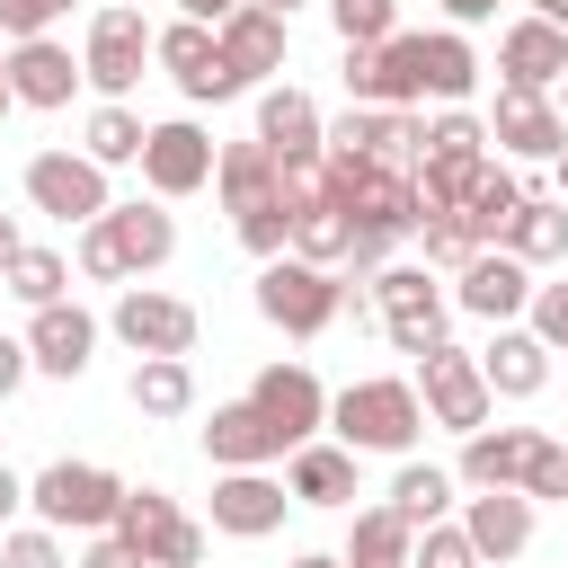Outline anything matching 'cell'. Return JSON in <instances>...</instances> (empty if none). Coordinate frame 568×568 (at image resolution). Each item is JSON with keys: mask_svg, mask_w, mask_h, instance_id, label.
I'll list each match as a JSON object with an SVG mask.
<instances>
[{"mask_svg": "<svg viewBox=\"0 0 568 568\" xmlns=\"http://www.w3.org/2000/svg\"><path fill=\"white\" fill-rule=\"evenodd\" d=\"M257 142L275 151V169H320L328 160V124H320L311 89H293V80L257 89Z\"/></svg>", "mask_w": 568, "mask_h": 568, "instance_id": "9a60e30c", "label": "cell"}, {"mask_svg": "<svg viewBox=\"0 0 568 568\" xmlns=\"http://www.w3.org/2000/svg\"><path fill=\"white\" fill-rule=\"evenodd\" d=\"M178 257V222L160 213V204H106L89 231H80V275H98V284H124V275H151V266H169Z\"/></svg>", "mask_w": 568, "mask_h": 568, "instance_id": "6da1fadb", "label": "cell"}, {"mask_svg": "<svg viewBox=\"0 0 568 568\" xmlns=\"http://www.w3.org/2000/svg\"><path fill=\"white\" fill-rule=\"evenodd\" d=\"M106 9H142V0H106Z\"/></svg>", "mask_w": 568, "mask_h": 568, "instance_id": "6f0895ef", "label": "cell"}, {"mask_svg": "<svg viewBox=\"0 0 568 568\" xmlns=\"http://www.w3.org/2000/svg\"><path fill=\"white\" fill-rule=\"evenodd\" d=\"M328 426H337L346 453H408V444L426 435V399H417V382L364 373V382H346V390L328 399Z\"/></svg>", "mask_w": 568, "mask_h": 568, "instance_id": "7a4b0ae2", "label": "cell"}, {"mask_svg": "<svg viewBox=\"0 0 568 568\" xmlns=\"http://www.w3.org/2000/svg\"><path fill=\"white\" fill-rule=\"evenodd\" d=\"M18 248H27V240H18V222H9V213H0V275H9V266H18Z\"/></svg>", "mask_w": 568, "mask_h": 568, "instance_id": "681fc988", "label": "cell"}, {"mask_svg": "<svg viewBox=\"0 0 568 568\" xmlns=\"http://www.w3.org/2000/svg\"><path fill=\"white\" fill-rule=\"evenodd\" d=\"M462 532H470L479 559H515L532 541V497L524 488H479V497H462Z\"/></svg>", "mask_w": 568, "mask_h": 568, "instance_id": "cb8c5ba5", "label": "cell"}, {"mask_svg": "<svg viewBox=\"0 0 568 568\" xmlns=\"http://www.w3.org/2000/svg\"><path fill=\"white\" fill-rule=\"evenodd\" d=\"M497 71H506V89L550 98V89L568 80V27H550V18H515V27L497 36Z\"/></svg>", "mask_w": 568, "mask_h": 568, "instance_id": "d6986e66", "label": "cell"}, {"mask_svg": "<svg viewBox=\"0 0 568 568\" xmlns=\"http://www.w3.org/2000/svg\"><path fill=\"white\" fill-rule=\"evenodd\" d=\"M337 559H346V568H408V559H417V524H399L390 506H364Z\"/></svg>", "mask_w": 568, "mask_h": 568, "instance_id": "4dcf8cb0", "label": "cell"}, {"mask_svg": "<svg viewBox=\"0 0 568 568\" xmlns=\"http://www.w3.org/2000/svg\"><path fill=\"white\" fill-rule=\"evenodd\" d=\"M532 337L550 346V355H568V284H532Z\"/></svg>", "mask_w": 568, "mask_h": 568, "instance_id": "b9f144b4", "label": "cell"}, {"mask_svg": "<svg viewBox=\"0 0 568 568\" xmlns=\"http://www.w3.org/2000/svg\"><path fill=\"white\" fill-rule=\"evenodd\" d=\"M488 142H497L506 160H559V151H568V115H559L550 98H532V89H497Z\"/></svg>", "mask_w": 568, "mask_h": 568, "instance_id": "e0dca14e", "label": "cell"}, {"mask_svg": "<svg viewBox=\"0 0 568 568\" xmlns=\"http://www.w3.org/2000/svg\"><path fill=\"white\" fill-rule=\"evenodd\" d=\"M541 444H550L541 426H479V435H462V479L470 488H524Z\"/></svg>", "mask_w": 568, "mask_h": 568, "instance_id": "7402d4cb", "label": "cell"}, {"mask_svg": "<svg viewBox=\"0 0 568 568\" xmlns=\"http://www.w3.org/2000/svg\"><path fill=\"white\" fill-rule=\"evenodd\" d=\"M213 186H222L231 222H248V213H275V204H284V169H275V151H266V142H222ZM284 213H293V204H284Z\"/></svg>", "mask_w": 568, "mask_h": 568, "instance_id": "44dd1931", "label": "cell"}, {"mask_svg": "<svg viewBox=\"0 0 568 568\" xmlns=\"http://www.w3.org/2000/svg\"><path fill=\"white\" fill-rule=\"evenodd\" d=\"M346 98L355 106H390L408 115L426 98V36H390V44H346Z\"/></svg>", "mask_w": 568, "mask_h": 568, "instance_id": "8992f818", "label": "cell"}, {"mask_svg": "<svg viewBox=\"0 0 568 568\" xmlns=\"http://www.w3.org/2000/svg\"><path fill=\"white\" fill-rule=\"evenodd\" d=\"M71 568H142V559H133V550H124L115 532H89V550H80Z\"/></svg>", "mask_w": 568, "mask_h": 568, "instance_id": "ee69618b", "label": "cell"}, {"mask_svg": "<svg viewBox=\"0 0 568 568\" xmlns=\"http://www.w3.org/2000/svg\"><path fill=\"white\" fill-rule=\"evenodd\" d=\"M524 497H532V506H568V444H541V453H532Z\"/></svg>", "mask_w": 568, "mask_h": 568, "instance_id": "60d3db41", "label": "cell"}, {"mask_svg": "<svg viewBox=\"0 0 568 568\" xmlns=\"http://www.w3.org/2000/svg\"><path fill=\"white\" fill-rule=\"evenodd\" d=\"M550 195H559V204H568V151H559V160H550Z\"/></svg>", "mask_w": 568, "mask_h": 568, "instance_id": "816d5d0a", "label": "cell"}, {"mask_svg": "<svg viewBox=\"0 0 568 568\" xmlns=\"http://www.w3.org/2000/svg\"><path fill=\"white\" fill-rule=\"evenodd\" d=\"M248 0H178V18H195V27H231Z\"/></svg>", "mask_w": 568, "mask_h": 568, "instance_id": "bcb514c9", "label": "cell"}, {"mask_svg": "<svg viewBox=\"0 0 568 568\" xmlns=\"http://www.w3.org/2000/svg\"><path fill=\"white\" fill-rule=\"evenodd\" d=\"M355 462L364 453H346V444H302L293 470H284L293 506H355Z\"/></svg>", "mask_w": 568, "mask_h": 568, "instance_id": "83f0119b", "label": "cell"}, {"mask_svg": "<svg viewBox=\"0 0 568 568\" xmlns=\"http://www.w3.org/2000/svg\"><path fill=\"white\" fill-rule=\"evenodd\" d=\"M213 169H222V151H213V133H204V124H186V115L151 124V142H142V186H151L160 204H178V195L213 186Z\"/></svg>", "mask_w": 568, "mask_h": 568, "instance_id": "8fae6325", "label": "cell"}, {"mask_svg": "<svg viewBox=\"0 0 568 568\" xmlns=\"http://www.w3.org/2000/svg\"><path fill=\"white\" fill-rule=\"evenodd\" d=\"M151 62L195 98V106H222V98H240V80L222 71V44H213V27H195V18H169L160 36H151Z\"/></svg>", "mask_w": 568, "mask_h": 568, "instance_id": "5bb4252c", "label": "cell"}, {"mask_svg": "<svg viewBox=\"0 0 568 568\" xmlns=\"http://www.w3.org/2000/svg\"><path fill=\"white\" fill-rule=\"evenodd\" d=\"M0 568H71V559H62L53 524H18V532H0Z\"/></svg>", "mask_w": 568, "mask_h": 568, "instance_id": "74e56055", "label": "cell"}, {"mask_svg": "<svg viewBox=\"0 0 568 568\" xmlns=\"http://www.w3.org/2000/svg\"><path fill=\"white\" fill-rule=\"evenodd\" d=\"M151 36H160V27H142V9H98V18H89L80 71H89V89H98L106 106H124V89L142 80V62H151Z\"/></svg>", "mask_w": 568, "mask_h": 568, "instance_id": "30bf717a", "label": "cell"}, {"mask_svg": "<svg viewBox=\"0 0 568 568\" xmlns=\"http://www.w3.org/2000/svg\"><path fill=\"white\" fill-rule=\"evenodd\" d=\"M417 240H426V266H453V275H462V266L479 257V231H470L462 213H453V222H426Z\"/></svg>", "mask_w": 568, "mask_h": 568, "instance_id": "f35d334b", "label": "cell"}, {"mask_svg": "<svg viewBox=\"0 0 568 568\" xmlns=\"http://www.w3.org/2000/svg\"><path fill=\"white\" fill-rule=\"evenodd\" d=\"M479 373H488L497 399H541V382H550V346H541L532 328H497V337L479 346Z\"/></svg>", "mask_w": 568, "mask_h": 568, "instance_id": "4316f807", "label": "cell"}, {"mask_svg": "<svg viewBox=\"0 0 568 568\" xmlns=\"http://www.w3.org/2000/svg\"><path fill=\"white\" fill-rule=\"evenodd\" d=\"M27 355H36V373L80 382L89 355H98V320H89L80 302H44V311H27Z\"/></svg>", "mask_w": 568, "mask_h": 568, "instance_id": "ac0fdd59", "label": "cell"}, {"mask_svg": "<svg viewBox=\"0 0 568 568\" xmlns=\"http://www.w3.org/2000/svg\"><path fill=\"white\" fill-rule=\"evenodd\" d=\"M27 204L89 231V222L115 204V186H106V169H98L89 151H36V160H27Z\"/></svg>", "mask_w": 568, "mask_h": 568, "instance_id": "9c48e42d", "label": "cell"}, {"mask_svg": "<svg viewBox=\"0 0 568 568\" xmlns=\"http://www.w3.org/2000/svg\"><path fill=\"white\" fill-rule=\"evenodd\" d=\"M124 390H133L142 417H186V408H195V364H186V355H142Z\"/></svg>", "mask_w": 568, "mask_h": 568, "instance_id": "1f68e13d", "label": "cell"}, {"mask_svg": "<svg viewBox=\"0 0 568 568\" xmlns=\"http://www.w3.org/2000/svg\"><path fill=\"white\" fill-rule=\"evenodd\" d=\"M142 142H151V124H142L133 106H98V115H89V133H80V151H89L98 169H124V160H142Z\"/></svg>", "mask_w": 568, "mask_h": 568, "instance_id": "e575fe53", "label": "cell"}, {"mask_svg": "<svg viewBox=\"0 0 568 568\" xmlns=\"http://www.w3.org/2000/svg\"><path fill=\"white\" fill-rule=\"evenodd\" d=\"M0 284H9L27 311H44V302H71V266H62L53 248H18V266H9Z\"/></svg>", "mask_w": 568, "mask_h": 568, "instance_id": "d590c367", "label": "cell"}, {"mask_svg": "<svg viewBox=\"0 0 568 568\" xmlns=\"http://www.w3.org/2000/svg\"><path fill=\"white\" fill-rule=\"evenodd\" d=\"M18 506H27V479L0 462V532H9V515H18Z\"/></svg>", "mask_w": 568, "mask_h": 568, "instance_id": "7dc6e473", "label": "cell"}, {"mask_svg": "<svg viewBox=\"0 0 568 568\" xmlns=\"http://www.w3.org/2000/svg\"><path fill=\"white\" fill-rule=\"evenodd\" d=\"M62 9H71V0H0V36H9V44H36V36H53Z\"/></svg>", "mask_w": 568, "mask_h": 568, "instance_id": "7bdbcfd3", "label": "cell"}, {"mask_svg": "<svg viewBox=\"0 0 568 568\" xmlns=\"http://www.w3.org/2000/svg\"><path fill=\"white\" fill-rule=\"evenodd\" d=\"M470 89H479V53H470V36H462V27H435V36H426V98L462 106Z\"/></svg>", "mask_w": 568, "mask_h": 568, "instance_id": "836d02e7", "label": "cell"}, {"mask_svg": "<svg viewBox=\"0 0 568 568\" xmlns=\"http://www.w3.org/2000/svg\"><path fill=\"white\" fill-rule=\"evenodd\" d=\"M9 106H18V89H9V53H0V115H9Z\"/></svg>", "mask_w": 568, "mask_h": 568, "instance_id": "db71d44e", "label": "cell"}, {"mask_svg": "<svg viewBox=\"0 0 568 568\" xmlns=\"http://www.w3.org/2000/svg\"><path fill=\"white\" fill-rule=\"evenodd\" d=\"M115 541H124L142 568H195V559H204V524H186L169 488H124Z\"/></svg>", "mask_w": 568, "mask_h": 568, "instance_id": "5b68a950", "label": "cell"}, {"mask_svg": "<svg viewBox=\"0 0 568 568\" xmlns=\"http://www.w3.org/2000/svg\"><path fill=\"white\" fill-rule=\"evenodd\" d=\"M417 399H426V417L435 426H453V435H479L488 426V408H497V390H488V373H479V355L470 346H435V355H417Z\"/></svg>", "mask_w": 568, "mask_h": 568, "instance_id": "ba28073f", "label": "cell"}, {"mask_svg": "<svg viewBox=\"0 0 568 568\" xmlns=\"http://www.w3.org/2000/svg\"><path fill=\"white\" fill-rule=\"evenodd\" d=\"M399 524H444L453 515V470H435V462H399V479H390V497H382Z\"/></svg>", "mask_w": 568, "mask_h": 568, "instance_id": "d6a6232c", "label": "cell"}, {"mask_svg": "<svg viewBox=\"0 0 568 568\" xmlns=\"http://www.w3.org/2000/svg\"><path fill=\"white\" fill-rule=\"evenodd\" d=\"M453 302H462L470 320H488V328H515V320L532 311V266L506 257V248H479V257L453 275Z\"/></svg>", "mask_w": 568, "mask_h": 568, "instance_id": "2e32d148", "label": "cell"}, {"mask_svg": "<svg viewBox=\"0 0 568 568\" xmlns=\"http://www.w3.org/2000/svg\"><path fill=\"white\" fill-rule=\"evenodd\" d=\"M284 506H293V488H284V479H266V470H222V479H213V532H231V541L275 532V524H284Z\"/></svg>", "mask_w": 568, "mask_h": 568, "instance_id": "ffe728a7", "label": "cell"}, {"mask_svg": "<svg viewBox=\"0 0 568 568\" xmlns=\"http://www.w3.org/2000/svg\"><path fill=\"white\" fill-rule=\"evenodd\" d=\"M408 568H479V550H470V532H462V524H426Z\"/></svg>", "mask_w": 568, "mask_h": 568, "instance_id": "ab89813d", "label": "cell"}, {"mask_svg": "<svg viewBox=\"0 0 568 568\" xmlns=\"http://www.w3.org/2000/svg\"><path fill=\"white\" fill-rule=\"evenodd\" d=\"M293 568H346V559H328V550H302V559H293Z\"/></svg>", "mask_w": 568, "mask_h": 568, "instance_id": "f5cc1de1", "label": "cell"}, {"mask_svg": "<svg viewBox=\"0 0 568 568\" xmlns=\"http://www.w3.org/2000/svg\"><path fill=\"white\" fill-rule=\"evenodd\" d=\"M213 44H222V71H231L240 89H257L266 71H284V18L257 9V0H248L231 27H213Z\"/></svg>", "mask_w": 568, "mask_h": 568, "instance_id": "603a6c76", "label": "cell"}, {"mask_svg": "<svg viewBox=\"0 0 568 568\" xmlns=\"http://www.w3.org/2000/svg\"><path fill=\"white\" fill-rule=\"evenodd\" d=\"M532 18H550V27H568V0H532Z\"/></svg>", "mask_w": 568, "mask_h": 568, "instance_id": "f907efd6", "label": "cell"}, {"mask_svg": "<svg viewBox=\"0 0 568 568\" xmlns=\"http://www.w3.org/2000/svg\"><path fill=\"white\" fill-rule=\"evenodd\" d=\"M373 311H382V337L399 355H435L444 346V284H435V266H382L373 275Z\"/></svg>", "mask_w": 568, "mask_h": 568, "instance_id": "52a82bcc", "label": "cell"}, {"mask_svg": "<svg viewBox=\"0 0 568 568\" xmlns=\"http://www.w3.org/2000/svg\"><path fill=\"white\" fill-rule=\"evenodd\" d=\"M515 213H524V178H515V169H506V160H488V169H479V178H470V195H462V222H470V231H479V248H497V240H506V222H515Z\"/></svg>", "mask_w": 568, "mask_h": 568, "instance_id": "f1b7e54d", "label": "cell"}, {"mask_svg": "<svg viewBox=\"0 0 568 568\" xmlns=\"http://www.w3.org/2000/svg\"><path fill=\"white\" fill-rule=\"evenodd\" d=\"M36 373V355H27V337H0V399H18V382Z\"/></svg>", "mask_w": 568, "mask_h": 568, "instance_id": "f6af8a7d", "label": "cell"}, {"mask_svg": "<svg viewBox=\"0 0 568 568\" xmlns=\"http://www.w3.org/2000/svg\"><path fill=\"white\" fill-rule=\"evenodd\" d=\"M27 506H36V524H53V532H115L124 479L98 470V462H44V470L27 479Z\"/></svg>", "mask_w": 568, "mask_h": 568, "instance_id": "277c9868", "label": "cell"}, {"mask_svg": "<svg viewBox=\"0 0 568 568\" xmlns=\"http://www.w3.org/2000/svg\"><path fill=\"white\" fill-rule=\"evenodd\" d=\"M444 18L453 27H479V18H497V0H444Z\"/></svg>", "mask_w": 568, "mask_h": 568, "instance_id": "c3c4849f", "label": "cell"}, {"mask_svg": "<svg viewBox=\"0 0 568 568\" xmlns=\"http://www.w3.org/2000/svg\"><path fill=\"white\" fill-rule=\"evenodd\" d=\"M506 257H524V266H550V257H568V204L559 195H524V213L506 222V240H497Z\"/></svg>", "mask_w": 568, "mask_h": 568, "instance_id": "f546056e", "label": "cell"}, {"mask_svg": "<svg viewBox=\"0 0 568 568\" xmlns=\"http://www.w3.org/2000/svg\"><path fill=\"white\" fill-rule=\"evenodd\" d=\"M204 453H213V470H266V462H284V435H275L248 399H231V408H213Z\"/></svg>", "mask_w": 568, "mask_h": 568, "instance_id": "484cf974", "label": "cell"}, {"mask_svg": "<svg viewBox=\"0 0 568 568\" xmlns=\"http://www.w3.org/2000/svg\"><path fill=\"white\" fill-rule=\"evenodd\" d=\"M248 408L284 435V453L320 444V426H328V390H320V373H311V364H266V373L248 382Z\"/></svg>", "mask_w": 568, "mask_h": 568, "instance_id": "4fadbf2b", "label": "cell"}, {"mask_svg": "<svg viewBox=\"0 0 568 568\" xmlns=\"http://www.w3.org/2000/svg\"><path fill=\"white\" fill-rule=\"evenodd\" d=\"M106 328L133 346V355H195V302H178V293H151V284H124L115 293V311H106Z\"/></svg>", "mask_w": 568, "mask_h": 568, "instance_id": "7c38bea8", "label": "cell"}, {"mask_svg": "<svg viewBox=\"0 0 568 568\" xmlns=\"http://www.w3.org/2000/svg\"><path fill=\"white\" fill-rule=\"evenodd\" d=\"M328 27L346 44H390L399 36V0H328Z\"/></svg>", "mask_w": 568, "mask_h": 568, "instance_id": "8d00e7d4", "label": "cell"}, {"mask_svg": "<svg viewBox=\"0 0 568 568\" xmlns=\"http://www.w3.org/2000/svg\"><path fill=\"white\" fill-rule=\"evenodd\" d=\"M346 302H355V284H346L337 266H311V257H293V248L257 266V311H266V328H284V337H320V328H337Z\"/></svg>", "mask_w": 568, "mask_h": 568, "instance_id": "3957f363", "label": "cell"}, {"mask_svg": "<svg viewBox=\"0 0 568 568\" xmlns=\"http://www.w3.org/2000/svg\"><path fill=\"white\" fill-rule=\"evenodd\" d=\"M80 80H89V71L71 62V44H53V36L9 44V89H18V106H71Z\"/></svg>", "mask_w": 568, "mask_h": 568, "instance_id": "d4e9b609", "label": "cell"}, {"mask_svg": "<svg viewBox=\"0 0 568 568\" xmlns=\"http://www.w3.org/2000/svg\"><path fill=\"white\" fill-rule=\"evenodd\" d=\"M257 9H275V18H293V9H302V0H257Z\"/></svg>", "mask_w": 568, "mask_h": 568, "instance_id": "11a10c76", "label": "cell"}, {"mask_svg": "<svg viewBox=\"0 0 568 568\" xmlns=\"http://www.w3.org/2000/svg\"><path fill=\"white\" fill-rule=\"evenodd\" d=\"M559 115H568V80H559Z\"/></svg>", "mask_w": 568, "mask_h": 568, "instance_id": "9f6ffc18", "label": "cell"}]
</instances>
